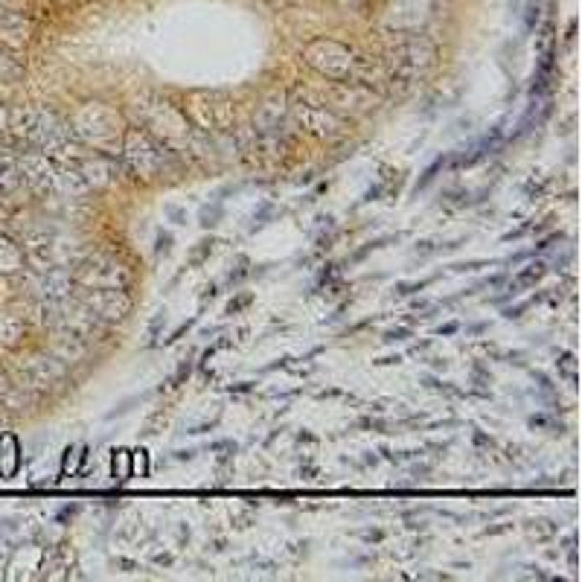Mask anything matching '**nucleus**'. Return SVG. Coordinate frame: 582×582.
<instances>
[{
    "instance_id": "nucleus-2",
    "label": "nucleus",
    "mask_w": 582,
    "mask_h": 582,
    "mask_svg": "<svg viewBox=\"0 0 582 582\" xmlns=\"http://www.w3.org/2000/svg\"><path fill=\"white\" fill-rule=\"evenodd\" d=\"M131 457V475H146L149 472V457H146V452L140 449V452H134V454H128Z\"/></svg>"
},
{
    "instance_id": "nucleus-1",
    "label": "nucleus",
    "mask_w": 582,
    "mask_h": 582,
    "mask_svg": "<svg viewBox=\"0 0 582 582\" xmlns=\"http://www.w3.org/2000/svg\"><path fill=\"white\" fill-rule=\"evenodd\" d=\"M21 469V445L15 434H0V478H15Z\"/></svg>"
}]
</instances>
